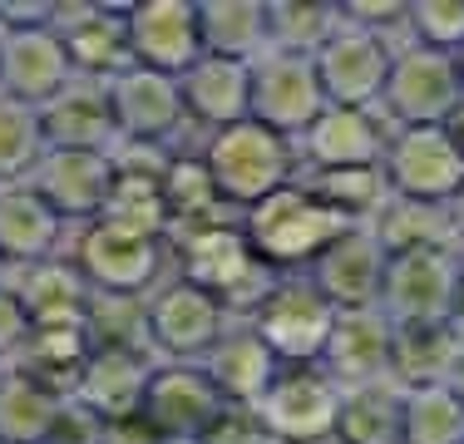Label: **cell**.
<instances>
[{
  "mask_svg": "<svg viewBox=\"0 0 464 444\" xmlns=\"http://www.w3.org/2000/svg\"><path fill=\"white\" fill-rule=\"evenodd\" d=\"M70 395L25 371H0V444H54Z\"/></svg>",
  "mask_w": 464,
  "mask_h": 444,
  "instance_id": "29",
  "label": "cell"
},
{
  "mask_svg": "<svg viewBox=\"0 0 464 444\" xmlns=\"http://www.w3.org/2000/svg\"><path fill=\"white\" fill-rule=\"evenodd\" d=\"M322 371L341 391H361V385H381L395 371V321L381 306L371 311H341L331 346L322 355Z\"/></svg>",
  "mask_w": 464,
  "mask_h": 444,
  "instance_id": "21",
  "label": "cell"
},
{
  "mask_svg": "<svg viewBox=\"0 0 464 444\" xmlns=\"http://www.w3.org/2000/svg\"><path fill=\"white\" fill-rule=\"evenodd\" d=\"M336 316L341 311L316 292V282L306 272L277 276L267 286V296L247 311L252 331L267 341V351L282 365H322L331 331H336Z\"/></svg>",
  "mask_w": 464,
  "mask_h": 444,
  "instance_id": "8",
  "label": "cell"
},
{
  "mask_svg": "<svg viewBox=\"0 0 464 444\" xmlns=\"http://www.w3.org/2000/svg\"><path fill=\"white\" fill-rule=\"evenodd\" d=\"M45 153H50V139L40 109L0 94V188L30 183L35 169L45 163Z\"/></svg>",
  "mask_w": 464,
  "mask_h": 444,
  "instance_id": "34",
  "label": "cell"
},
{
  "mask_svg": "<svg viewBox=\"0 0 464 444\" xmlns=\"http://www.w3.org/2000/svg\"><path fill=\"white\" fill-rule=\"evenodd\" d=\"M10 286V266H5V257H0V292Z\"/></svg>",
  "mask_w": 464,
  "mask_h": 444,
  "instance_id": "43",
  "label": "cell"
},
{
  "mask_svg": "<svg viewBox=\"0 0 464 444\" xmlns=\"http://www.w3.org/2000/svg\"><path fill=\"white\" fill-rule=\"evenodd\" d=\"M203 169L213 178L218 198L232 208V213H252L257 203H267L272 193L292 188L302 178V149L282 133L262 129V124H232L218 129L203 139Z\"/></svg>",
  "mask_w": 464,
  "mask_h": 444,
  "instance_id": "1",
  "label": "cell"
},
{
  "mask_svg": "<svg viewBox=\"0 0 464 444\" xmlns=\"http://www.w3.org/2000/svg\"><path fill=\"white\" fill-rule=\"evenodd\" d=\"M341 15H346V25L371 30V35H385V40L411 35V5H401V0H346Z\"/></svg>",
  "mask_w": 464,
  "mask_h": 444,
  "instance_id": "39",
  "label": "cell"
},
{
  "mask_svg": "<svg viewBox=\"0 0 464 444\" xmlns=\"http://www.w3.org/2000/svg\"><path fill=\"white\" fill-rule=\"evenodd\" d=\"M163 188H169V208H173V242L188 237V232L198 227H213V222H227L223 217V198H218L213 178H208L203 159H183L169 169V178H163Z\"/></svg>",
  "mask_w": 464,
  "mask_h": 444,
  "instance_id": "36",
  "label": "cell"
},
{
  "mask_svg": "<svg viewBox=\"0 0 464 444\" xmlns=\"http://www.w3.org/2000/svg\"><path fill=\"white\" fill-rule=\"evenodd\" d=\"M450 222H455V237H459V247H464V188L455 193V203H450Z\"/></svg>",
  "mask_w": 464,
  "mask_h": 444,
  "instance_id": "42",
  "label": "cell"
},
{
  "mask_svg": "<svg viewBox=\"0 0 464 444\" xmlns=\"http://www.w3.org/2000/svg\"><path fill=\"white\" fill-rule=\"evenodd\" d=\"M391 64H395V44L356 25H341L326 50L316 54V74H322L326 99L346 109H381Z\"/></svg>",
  "mask_w": 464,
  "mask_h": 444,
  "instance_id": "16",
  "label": "cell"
},
{
  "mask_svg": "<svg viewBox=\"0 0 464 444\" xmlns=\"http://www.w3.org/2000/svg\"><path fill=\"white\" fill-rule=\"evenodd\" d=\"M109 109H114V124H119V143L173 149V139L188 129L183 84L173 74L139 70V64H129L119 80H109Z\"/></svg>",
  "mask_w": 464,
  "mask_h": 444,
  "instance_id": "13",
  "label": "cell"
},
{
  "mask_svg": "<svg viewBox=\"0 0 464 444\" xmlns=\"http://www.w3.org/2000/svg\"><path fill=\"white\" fill-rule=\"evenodd\" d=\"M45 119V139L50 149H70V153H114L119 124L109 109V84L94 80H74L54 104L40 109Z\"/></svg>",
  "mask_w": 464,
  "mask_h": 444,
  "instance_id": "25",
  "label": "cell"
},
{
  "mask_svg": "<svg viewBox=\"0 0 464 444\" xmlns=\"http://www.w3.org/2000/svg\"><path fill=\"white\" fill-rule=\"evenodd\" d=\"M336 444H405V391L395 381L346 391Z\"/></svg>",
  "mask_w": 464,
  "mask_h": 444,
  "instance_id": "30",
  "label": "cell"
},
{
  "mask_svg": "<svg viewBox=\"0 0 464 444\" xmlns=\"http://www.w3.org/2000/svg\"><path fill=\"white\" fill-rule=\"evenodd\" d=\"M227 410L223 391L208 381L203 365H159L143 395V425L159 444H203V435Z\"/></svg>",
  "mask_w": 464,
  "mask_h": 444,
  "instance_id": "12",
  "label": "cell"
},
{
  "mask_svg": "<svg viewBox=\"0 0 464 444\" xmlns=\"http://www.w3.org/2000/svg\"><path fill=\"white\" fill-rule=\"evenodd\" d=\"M203 54L232 64H257L272 50L267 0H198Z\"/></svg>",
  "mask_w": 464,
  "mask_h": 444,
  "instance_id": "28",
  "label": "cell"
},
{
  "mask_svg": "<svg viewBox=\"0 0 464 444\" xmlns=\"http://www.w3.org/2000/svg\"><path fill=\"white\" fill-rule=\"evenodd\" d=\"M203 444H277V439L267 435V425L252 405H227L218 415V425L203 435Z\"/></svg>",
  "mask_w": 464,
  "mask_h": 444,
  "instance_id": "41",
  "label": "cell"
},
{
  "mask_svg": "<svg viewBox=\"0 0 464 444\" xmlns=\"http://www.w3.org/2000/svg\"><path fill=\"white\" fill-rule=\"evenodd\" d=\"M183 104H188V124L218 133L232 124L252 119V64H232V60H203L183 74Z\"/></svg>",
  "mask_w": 464,
  "mask_h": 444,
  "instance_id": "24",
  "label": "cell"
},
{
  "mask_svg": "<svg viewBox=\"0 0 464 444\" xmlns=\"http://www.w3.org/2000/svg\"><path fill=\"white\" fill-rule=\"evenodd\" d=\"M163 178L159 173H119L114 169V193H109L104 222L129 227V232H139V237H153V242H173V208H169Z\"/></svg>",
  "mask_w": 464,
  "mask_h": 444,
  "instance_id": "32",
  "label": "cell"
},
{
  "mask_svg": "<svg viewBox=\"0 0 464 444\" xmlns=\"http://www.w3.org/2000/svg\"><path fill=\"white\" fill-rule=\"evenodd\" d=\"M385 183L401 203L450 208L464 188V139L455 129H395Z\"/></svg>",
  "mask_w": 464,
  "mask_h": 444,
  "instance_id": "10",
  "label": "cell"
},
{
  "mask_svg": "<svg viewBox=\"0 0 464 444\" xmlns=\"http://www.w3.org/2000/svg\"><path fill=\"white\" fill-rule=\"evenodd\" d=\"M459 74H464V50H459Z\"/></svg>",
  "mask_w": 464,
  "mask_h": 444,
  "instance_id": "44",
  "label": "cell"
},
{
  "mask_svg": "<svg viewBox=\"0 0 464 444\" xmlns=\"http://www.w3.org/2000/svg\"><path fill=\"white\" fill-rule=\"evenodd\" d=\"M385 272H391V247L375 237V227H351L312 262L306 276L336 311H371L381 306Z\"/></svg>",
  "mask_w": 464,
  "mask_h": 444,
  "instance_id": "18",
  "label": "cell"
},
{
  "mask_svg": "<svg viewBox=\"0 0 464 444\" xmlns=\"http://www.w3.org/2000/svg\"><path fill=\"white\" fill-rule=\"evenodd\" d=\"M459 109H464L459 54L425 50V44L395 50L385 99H381V114L395 129H455Z\"/></svg>",
  "mask_w": 464,
  "mask_h": 444,
  "instance_id": "7",
  "label": "cell"
},
{
  "mask_svg": "<svg viewBox=\"0 0 464 444\" xmlns=\"http://www.w3.org/2000/svg\"><path fill=\"white\" fill-rule=\"evenodd\" d=\"M232 321L237 316L218 296H208L203 286L183 282V276L163 282L143 302V336H149V351L159 365H203Z\"/></svg>",
  "mask_w": 464,
  "mask_h": 444,
  "instance_id": "6",
  "label": "cell"
},
{
  "mask_svg": "<svg viewBox=\"0 0 464 444\" xmlns=\"http://www.w3.org/2000/svg\"><path fill=\"white\" fill-rule=\"evenodd\" d=\"M356 222H346L341 213H331L316 193H306L302 178L282 193H272L267 203H257L252 213H242V232L252 237L257 257L272 266V272H312V262L322 257L336 237Z\"/></svg>",
  "mask_w": 464,
  "mask_h": 444,
  "instance_id": "2",
  "label": "cell"
},
{
  "mask_svg": "<svg viewBox=\"0 0 464 444\" xmlns=\"http://www.w3.org/2000/svg\"><path fill=\"white\" fill-rule=\"evenodd\" d=\"M60 237H64V222L50 213V203L30 183L0 188V257H5L10 272L54 262Z\"/></svg>",
  "mask_w": 464,
  "mask_h": 444,
  "instance_id": "26",
  "label": "cell"
},
{
  "mask_svg": "<svg viewBox=\"0 0 464 444\" xmlns=\"http://www.w3.org/2000/svg\"><path fill=\"white\" fill-rule=\"evenodd\" d=\"M411 44L425 50H464V0H411Z\"/></svg>",
  "mask_w": 464,
  "mask_h": 444,
  "instance_id": "38",
  "label": "cell"
},
{
  "mask_svg": "<svg viewBox=\"0 0 464 444\" xmlns=\"http://www.w3.org/2000/svg\"><path fill=\"white\" fill-rule=\"evenodd\" d=\"M395 124L381 114V109H346L331 104L306 139L296 143L302 149V173H331V169H385V153H391Z\"/></svg>",
  "mask_w": 464,
  "mask_h": 444,
  "instance_id": "15",
  "label": "cell"
},
{
  "mask_svg": "<svg viewBox=\"0 0 464 444\" xmlns=\"http://www.w3.org/2000/svg\"><path fill=\"white\" fill-rule=\"evenodd\" d=\"M173 252H179L183 282H193V286H203L208 296H218L232 316H247V311L267 296V286L277 282V272L257 257L252 237L242 232V217L188 232V237L173 242Z\"/></svg>",
  "mask_w": 464,
  "mask_h": 444,
  "instance_id": "3",
  "label": "cell"
},
{
  "mask_svg": "<svg viewBox=\"0 0 464 444\" xmlns=\"http://www.w3.org/2000/svg\"><path fill=\"white\" fill-rule=\"evenodd\" d=\"M70 262L80 266L90 292L104 296V302H149L163 286L159 276H163V262H169V247L99 217L90 227H74Z\"/></svg>",
  "mask_w": 464,
  "mask_h": 444,
  "instance_id": "4",
  "label": "cell"
},
{
  "mask_svg": "<svg viewBox=\"0 0 464 444\" xmlns=\"http://www.w3.org/2000/svg\"><path fill=\"white\" fill-rule=\"evenodd\" d=\"M267 25L272 50L316 60L331 44V35L346 25V15H341V5H322V0H267Z\"/></svg>",
  "mask_w": 464,
  "mask_h": 444,
  "instance_id": "33",
  "label": "cell"
},
{
  "mask_svg": "<svg viewBox=\"0 0 464 444\" xmlns=\"http://www.w3.org/2000/svg\"><path fill=\"white\" fill-rule=\"evenodd\" d=\"M153 371H159V361L139 346H94L70 400L94 410L104 425H124V420H139Z\"/></svg>",
  "mask_w": 464,
  "mask_h": 444,
  "instance_id": "20",
  "label": "cell"
},
{
  "mask_svg": "<svg viewBox=\"0 0 464 444\" xmlns=\"http://www.w3.org/2000/svg\"><path fill=\"white\" fill-rule=\"evenodd\" d=\"M10 292L20 296L30 326L35 331H60V326H90L94 292L80 276V266L70 257H54L25 272H10Z\"/></svg>",
  "mask_w": 464,
  "mask_h": 444,
  "instance_id": "23",
  "label": "cell"
},
{
  "mask_svg": "<svg viewBox=\"0 0 464 444\" xmlns=\"http://www.w3.org/2000/svg\"><path fill=\"white\" fill-rule=\"evenodd\" d=\"M208 381L223 391L227 405H257L262 395H267V385L277 381L282 361L267 351V341L252 331L247 316H237L227 326V336L213 346V355L203 361Z\"/></svg>",
  "mask_w": 464,
  "mask_h": 444,
  "instance_id": "27",
  "label": "cell"
},
{
  "mask_svg": "<svg viewBox=\"0 0 464 444\" xmlns=\"http://www.w3.org/2000/svg\"><path fill=\"white\" fill-rule=\"evenodd\" d=\"M129 54L139 70H159L183 80L203 60L198 0H143L129 5Z\"/></svg>",
  "mask_w": 464,
  "mask_h": 444,
  "instance_id": "17",
  "label": "cell"
},
{
  "mask_svg": "<svg viewBox=\"0 0 464 444\" xmlns=\"http://www.w3.org/2000/svg\"><path fill=\"white\" fill-rule=\"evenodd\" d=\"M375 237L391 252H415V247H459L450 208H425V203H401L395 198L381 217L371 222Z\"/></svg>",
  "mask_w": 464,
  "mask_h": 444,
  "instance_id": "37",
  "label": "cell"
},
{
  "mask_svg": "<svg viewBox=\"0 0 464 444\" xmlns=\"http://www.w3.org/2000/svg\"><path fill=\"white\" fill-rule=\"evenodd\" d=\"M341 405H346V391L322 365H282L252 410L277 444H336Z\"/></svg>",
  "mask_w": 464,
  "mask_h": 444,
  "instance_id": "9",
  "label": "cell"
},
{
  "mask_svg": "<svg viewBox=\"0 0 464 444\" xmlns=\"http://www.w3.org/2000/svg\"><path fill=\"white\" fill-rule=\"evenodd\" d=\"M302 188L316 193L331 213H341L356 227H371L385 208L395 203L391 183H385V169H331V173H302Z\"/></svg>",
  "mask_w": 464,
  "mask_h": 444,
  "instance_id": "31",
  "label": "cell"
},
{
  "mask_svg": "<svg viewBox=\"0 0 464 444\" xmlns=\"http://www.w3.org/2000/svg\"><path fill=\"white\" fill-rule=\"evenodd\" d=\"M459 262H464V247H459Z\"/></svg>",
  "mask_w": 464,
  "mask_h": 444,
  "instance_id": "45",
  "label": "cell"
},
{
  "mask_svg": "<svg viewBox=\"0 0 464 444\" xmlns=\"http://www.w3.org/2000/svg\"><path fill=\"white\" fill-rule=\"evenodd\" d=\"M30 336H35V326H30L20 296L5 286V292H0V371H15V365L25 361Z\"/></svg>",
  "mask_w": 464,
  "mask_h": 444,
  "instance_id": "40",
  "label": "cell"
},
{
  "mask_svg": "<svg viewBox=\"0 0 464 444\" xmlns=\"http://www.w3.org/2000/svg\"><path fill=\"white\" fill-rule=\"evenodd\" d=\"M405 444H464V391L420 385L405 391Z\"/></svg>",
  "mask_w": 464,
  "mask_h": 444,
  "instance_id": "35",
  "label": "cell"
},
{
  "mask_svg": "<svg viewBox=\"0 0 464 444\" xmlns=\"http://www.w3.org/2000/svg\"><path fill=\"white\" fill-rule=\"evenodd\" d=\"M40 198L50 203V213L64 227H90L104 217L109 193H114V163L109 153H70V149H50L45 163L30 178Z\"/></svg>",
  "mask_w": 464,
  "mask_h": 444,
  "instance_id": "19",
  "label": "cell"
},
{
  "mask_svg": "<svg viewBox=\"0 0 464 444\" xmlns=\"http://www.w3.org/2000/svg\"><path fill=\"white\" fill-rule=\"evenodd\" d=\"M326 109H331V99L322 89V74H316V60L267 50L252 64V124L302 143L306 129H312Z\"/></svg>",
  "mask_w": 464,
  "mask_h": 444,
  "instance_id": "11",
  "label": "cell"
},
{
  "mask_svg": "<svg viewBox=\"0 0 464 444\" xmlns=\"http://www.w3.org/2000/svg\"><path fill=\"white\" fill-rule=\"evenodd\" d=\"M54 30L64 35V50L74 60V74L94 84H109L134 64L129 54V5H60Z\"/></svg>",
  "mask_w": 464,
  "mask_h": 444,
  "instance_id": "22",
  "label": "cell"
},
{
  "mask_svg": "<svg viewBox=\"0 0 464 444\" xmlns=\"http://www.w3.org/2000/svg\"><path fill=\"white\" fill-rule=\"evenodd\" d=\"M381 311L395 326H455L464 311V262L459 247L391 252Z\"/></svg>",
  "mask_w": 464,
  "mask_h": 444,
  "instance_id": "5",
  "label": "cell"
},
{
  "mask_svg": "<svg viewBox=\"0 0 464 444\" xmlns=\"http://www.w3.org/2000/svg\"><path fill=\"white\" fill-rule=\"evenodd\" d=\"M80 74L54 25L35 30H0V94L30 109H45L64 94Z\"/></svg>",
  "mask_w": 464,
  "mask_h": 444,
  "instance_id": "14",
  "label": "cell"
}]
</instances>
